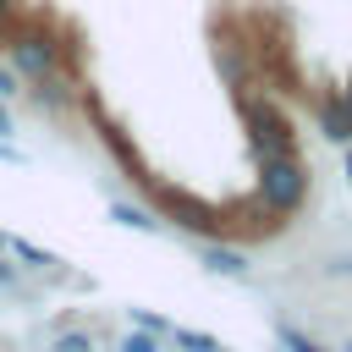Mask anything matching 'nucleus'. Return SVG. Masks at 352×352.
<instances>
[{
  "instance_id": "f257e3e1",
  "label": "nucleus",
  "mask_w": 352,
  "mask_h": 352,
  "mask_svg": "<svg viewBox=\"0 0 352 352\" xmlns=\"http://www.w3.org/2000/svg\"><path fill=\"white\" fill-rule=\"evenodd\" d=\"M302 192H308L302 165H297L292 154H270V160H264V176H258V198H264L270 209H297Z\"/></svg>"
},
{
  "instance_id": "0eeeda50",
  "label": "nucleus",
  "mask_w": 352,
  "mask_h": 352,
  "mask_svg": "<svg viewBox=\"0 0 352 352\" xmlns=\"http://www.w3.org/2000/svg\"><path fill=\"white\" fill-rule=\"evenodd\" d=\"M110 214H116L121 226H132V231H154V220H148L143 209H132V204H110Z\"/></svg>"
},
{
  "instance_id": "f3484780",
  "label": "nucleus",
  "mask_w": 352,
  "mask_h": 352,
  "mask_svg": "<svg viewBox=\"0 0 352 352\" xmlns=\"http://www.w3.org/2000/svg\"><path fill=\"white\" fill-rule=\"evenodd\" d=\"M0 248H6V236H0Z\"/></svg>"
},
{
  "instance_id": "39448f33",
  "label": "nucleus",
  "mask_w": 352,
  "mask_h": 352,
  "mask_svg": "<svg viewBox=\"0 0 352 352\" xmlns=\"http://www.w3.org/2000/svg\"><path fill=\"white\" fill-rule=\"evenodd\" d=\"M204 264H209L214 275H242V270H248V258H242L236 248H220V242H209V248H204Z\"/></svg>"
},
{
  "instance_id": "4468645a",
  "label": "nucleus",
  "mask_w": 352,
  "mask_h": 352,
  "mask_svg": "<svg viewBox=\"0 0 352 352\" xmlns=\"http://www.w3.org/2000/svg\"><path fill=\"white\" fill-rule=\"evenodd\" d=\"M346 182H352V148H346Z\"/></svg>"
},
{
  "instance_id": "9d476101",
  "label": "nucleus",
  "mask_w": 352,
  "mask_h": 352,
  "mask_svg": "<svg viewBox=\"0 0 352 352\" xmlns=\"http://www.w3.org/2000/svg\"><path fill=\"white\" fill-rule=\"evenodd\" d=\"M121 352H154V330H138V336H126V341H121Z\"/></svg>"
},
{
  "instance_id": "f03ea898",
  "label": "nucleus",
  "mask_w": 352,
  "mask_h": 352,
  "mask_svg": "<svg viewBox=\"0 0 352 352\" xmlns=\"http://www.w3.org/2000/svg\"><path fill=\"white\" fill-rule=\"evenodd\" d=\"M248 116H253V126H258L264 160H270V154H292V132H286V121H280L270 104H248Z\"/></svg>"
},
{
  "instance_id": "dca6fc26",
  "label": "nucleus",
  "mask_w": 352,
  "mask_h": 352,
  "mask_svg": "<svg viewBox=\"0 0 352 352\" xmlns=\"http://www.w3.org/2000/svg\"><path fill=\"white\" fill-rule=\"evenodd\" d=\"M0 11H6V0H0Z\"/></svg>"
},
{
  "instance_id": "6e6552de",
  "label": "nucleus",
  "mask_w": 352,
  "mask_h": 352,
  "mask_svg": "<svg viewBox=\"0 0 352 352\" xmlns=\"http://www.w3.org/2000/svg\"><path fill=\"white\" fill-rule=\"evenodd\" d=\"M275 336H280V346H286V352H319V346H314V341H302V336H297L292 324H280Z\"/></svg>"
},
{
  "instance_id": "1a4fd4ad",
  "label": "nucleus",
  "mask_w": 352,
  "mask_h": 352,
  "mask_svg": "<svg viewBox=\"0 0 352 352\" xmlns=\"http://www.w3.org/2000/svg\"><path fill=\"white\" fill-rule=\"evenodd\" d=\"M6 248H16L28 264H50V253H38V248H33V242H22V236H6Z\"/></svg>"
},
{
  "instance_id": "20e7f679",
  "label": "nucleus",
  "mask_w": 352,
  "mask_h": 352,
  "mask_svg": "<svg viewBox=\"0 0 352 352\" xmlns=\"http://www.w3.org/2000/svg\"><path fill=\"white\" fill-rule=\"evenodd\" d=\"M319 126H324V138H336V143H352V110H346L341 99H330V104H324Z\"/></svg>"
},
{
  "instance_id": "9b49d317",
  "label": "nucleus",
  "mask_w": 352,
  "mask_h": 352,
  "mask_svg": "<svg viewBox=\"0 0 352 352\" xmlns=\"http://www.w3.org/2000/svg\"><path fill=\"white\" fill-rule=\"evenodd\" d=\"M55 352H94V346H88V336H77V330H72V336H60V341H55Z\"/></svg>"
},
{
  "instance_id": "ddd939ff",
  "label": "nucleus",
  "mask_w": 352,
  "mask_h": 352,
  "mask_svg": "<svg viewBox=\"0 0 352 352\" xmlns=\"http://www.w3.org/2000/svg\"><path fill=\"white\" fill-rule=\"evenodd\" d=\"M0 280H11V264H0Z\"/></svg>"
},
{
  "instance_id": "7ed1b4c3",
  "label": "nucleus",
  "mask_w": 352,
  "mask_h": 352,
  "mask_svg": "<svg viewBox=\"0 0 352 352\" xmlns=\"http://www.w3.org/2000/svg\"><path fill=\"white\" fill-rule=\"evenodd\" d=\"M50 60H55V50H50V44H38V38H22V44H16V66H22V72L44 77V72H50Z\"/></svg>"
},
{
  "instance_id": "2eb2a0df",
  "label": "nucleus",
  "mask_w": 352,
  "mask_h": 352,
  "mask_svg": "<svg viewBox=\"0 0 352 352\" xmlns=\"http://www.w3.org/2000/svg\"><path fill=\"white\" fill-rule=\"evenodd\" d=\"M341 104H346V110H352V82H346V99H341Z\"/></svg>"
},
{
  "instance_id": "f8f14e48",
  "label": "nucleus",
  "mask_w": 352,
  "mask_h": 352,
  "mask_svg": "<svg viewBox=\"0 0 352 352\" xmlns=\"http://www.w3.org/2000/svg\"><path fill=\"white\" fill-rule=\"evenodd\" d=\"M0 94H16V88H11V77H6V72H0Z\"/></svg>"
},
{
  "instance_id": "423d86ee",
  "label": "nucleus",
  "mask_w": 352,
  "mask_h": 352,
  "mask_svg": "<svg viewBox=\"0 0 352 352\" xmlns=\"http://www.w3.org/2000/svg\"><path fill=\"white\" fill-rule=\"evenodd\" d=\"M170 336H176V346H182V352H220V341H214V336H204V330H187V324H176Z\"/></svg>"
}]
</instances>
